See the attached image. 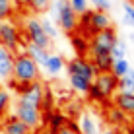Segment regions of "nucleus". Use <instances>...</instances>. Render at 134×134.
Masks as SVG:
<instances>
[{
    "label": "nucleus",
    "instance_id": "1",
    "mask_svg": "<svg viewBox=\"0 0 134 134\" xmlns=\"http://www.w3.org/2000/svg\"><path fill=\"white\" fill-rule=\"evenodd\" d=\"M41 78V66L37 64L33 58L27 53H16L14 57V74L12 80L16 82L18 86H25L31 84V82H37Z\"/></svg>",
    "mask_w": 134,
    "mask_h": 134
},
{
    "label": "nucleus",
    "instance_id": "2",
    "mask_svg": "<svg viewBox=\"0 0 134 134\" xmlns=\"http://www.w3.org/2000/svg\"><path fill=\"white\" fill-rule=\"evenodd\" d=\"M107 27H113V20H111L109 12L90 8L86 14H82V16H80V25H78L76 33H82L84 37L90 39L91 35H95L97 31L107 29Z\"/></svg>",
    "mask_w": 134,
    "mask_h": 134
},
{
    "label": "nucleus",
    "instance_id": "3",
    "mask_svg": "<svg viewBox=\"0 0 134 134\" xmlns=\"http://www.w3.org/2000/svg\"><path fill=\"white\" fill-rule=\"evenodd\" d=\"M21 33H24L27 43H35L43 49H53V39H49V35L43 31V25H41V20L37 16H27L21 21Z\"/></svg>",
    "mask_w": 134,
    "mask_h": 134
},
{
    "label": "nucleus",
    "instance_id": "4",
    "mask_svg": "<svg viewBox=\"0 0 134 134\" xmlns=\"http://www.w3.org/2000/svg\"><path fill=\"white\" fill-rule=\"evenodd\" d=\"M119 41V33L113 27H107L103 31H97L95 35L90 37V57L93 54H101V53H111V49L117 45Z\"/></svg>",
    "mask_w": 134,
    "mask_h": 134
},
{
    "label": "nucleus",
    "instance_id": "5",
    "mask_svg": "<svg viewBox=\"0 0 134 134\" xmlns=\"http://www.w3.org/2000/svg\"><path fill=\"white\" fill-rule=\"evenodd\" d=\"M21 27H18V24H14L12 20L2 21L0 25V45L6 49H10L12 53H18V49L21 47Z\"/></svg>",
    "mask_w": 134,
    "mask_h": 134
},
{
    "label": "nucleus",
    "instance_id": "6",
    "mask_svg": "<svg viewBox=\"0 0 134 134\" xmlns=\"http://www.w3.org/2000/svg\"><path fill=\"white\" fill-rule=\"evenodd\" d=\"M16 91H18V99L20 101H25V103L35 105V107H41V105H43L45 87L39 80L31 82V84H25V86H16Z\"/></svg>",
    "mask_w": 134,
    "mask_h": 134
},
{
    "label": "nucleus",
    "instance_id": "7",
    "mask_svg": "<svg viewBox=\"0 0 134 134\" xmlns=\"http://www.w3.org/2000/svg\"><path fill=\"white\" fill-rule=\"evenodd\" d=\"M54 24L58 25V29L62 31V33L66 35H74L78 31V25H80V16H78L76 12L70 8V4H68V0H64L60 12H58V18Z\"/></svg>",
    "mask_w": 134,
    "mask_h": 134
},
{
    "label": "nucleus",
    "instance_id": "8",
    "mask_svg": "<svg viewBox=\"0 0 134 134\" xmlns=\"http://www.w3.org/2000/svg\"><path fill=\"white\" fill-rule=\"evenodd\" d=\"M14 115H16L21 122H25L31 130L41 126V119H43V115H41V107H35V105H29V103H25V101L18 99L16 113H14Z\"/></svg>",
    "mask_w": 134,
    "mask_h": 134
},
{
    "label": "nucleus",
    "instance_id": "9",
    "mask_svg": "<svg viewBox=\"0 0 134 134\" xmlns=\"http://www.w3.org/2000/svg\"><path fill=\"white\" fill-rule=\"evenodd\" d=\"M93 84L99 87V91L105 95V99H111L119 90V78L113 72H97V76L93 78Z\"/></svg>",
    "mask_w": 134,
    "mask_h": 134
},
{
    "label": "nucleus",
    "instance_id": "10",
    "mask_svg": "<svg viewBox=\"0 0 134 134\" xmlns=\"http://www.w3.org/2000/svg\"><path fill=\"white\" fill-rule=\"evenodd\" d=\"M66 70H68V74H80V76H86V78H90V80H93V78L97 76L95 66L91 64L90 58H86V57H74L72 60H68Z\"/></svg>",
    "mask_w": 134,
    "mask_h": 134
},
{
    "label": "nucleus",
    "instance_id": "11",
    "mask_svg": "<svg viewBox=\"0 0 134 134\" xmlns=\"http://www.w3.org/2000/svg\"><path fill=\"white\" fill-rule=\"evenodd\" d=\"M14 57L16 53H12L10 49L0 45V82H8L14 74Z\"/></svg>",
    "mask_w": 134,
    "mask_h": 134
},
{
    "label": "nucleus",
    "instance_id": "12",
    "mask_svg": "<svg viewBox=\"0 0 134 134\" xmlns=\"http://www.w3.org/2000/svg\"><path fill=\"white\" fill-rule=\"evenodd\" d=\"M111 99H113L115 107L121 109L126 117H134V93H122V91H117Z\"/></svg>",
    "mask_w": 134,
    "mask_h": 134
},
{
    "label": "nucleus",
    "instance_id": "13",
    "mask_svg": "<svg viewBox=\"0 0 134 134\" xmlns=\"http://www.w3.org/2000/svg\"><path fill=\"white\" fill-rule=\"evenodd\" d=\"M2 132L4 134H31V128L25 122H21L16 115L6 117L2 122Z\"/></svg>",
    "mask_w": 134,
    "mask_h": 134
},
{
    "label": "nucleus",
    "instance_id": "14",
    "mask_svg": "<svg viewBox=\"0 0 134 134\" xmlns=\"http://www.w3.org/2000/svg\"><path fill=\"white\" fill-rule=\"evenodd\" d=\"M41 68H43L49 76H58V74L66 68V60H64L62 54H49L47 62H45Z\"/></svg>",
    "mask_w": 134,
    "mask_h": 134
},
{
    "label": "nucleus",
    "instance_id": "15",
    "mask_svg": "<svg viewBox=\"0 0 134 134\" xmlns=\"http://www.w3.org/2000/svg\"><path fill=\"white\" fill-rule=\"evenodd\" d=\"M24 53H27L33 60L39 64V66H43L45 62H47V58H49V54H51V51L49 49H43V47H39V45H35V43H27L25 41V45H24Z\"/></svg>",
    "mask_w": 134,
    "mask_h": 134
},
{
    "label": "nucleus",
    "instance_id": "16",
    "mask_svg": "<svg viewBox=\"0 0 134 134\" xmlns=\"http://www.w3.org/2000/svg\"><path fill=\"white\" fill-rule=\"evenodd\" d=\"M68 80H70L72 90L78 91V93H82V95H87L91 84H93V80H90V78H86V76H80V74H68Z\"/></svg>",
    "mask_w": 134,
    "mask_h": 134
},
{
    "label": "nucleus",
    "instance_id": "17",
    "mask_svg": "<svg viewBox=\"0 0 134 134\" xmlns=\"http://www.w3.org/2000/svg\"><path fill=\"white\" fill-rule=\"evenodd\" d=\"M70 45H72L74 53H76V57H86V54H90V39L84 37L82 33L70 35Z\"/></svg>",
    "mask_w": 134,
    "mask_h": 134
},
{
    "label": "nucleus",
    "instance_id": "18",
    "mask_svg": "<svg viewBox=\"0 0 134 134\" xmlns=\"http://www.w3.org/2000/svg\"><path fill=\"white\" fill-rule=\"evenodd\" d=\"M78 126H80L82 134H99V124H97V121H95L90 113H82Z\"/></svg>",
    "mask_w": 134,
    "mask_h": 134
},
{
    "label": "nucleus",
    "instance_id": "19",
    "mask_svg": "<svg viewBox=\"0 0 134 134\" xmlns=\"http://www.w3.org/2000/svg\"><path fill=\"white\" fill-rule=\"evenodd\" d=\"M90 60H91V64L95 66L97 72H111V66H113V57H111V53L93 54Z\"/></svg>",
    "mask_w": 134,
    "mask_h": 134
},
{
    "label": "nucleus",
    "instance_id": "20",
    "mask_svg": "<svg viewBox=\"0 0 134 134\" xmlns=\"http://www.w3.org/2000/svg\"><path fill=\"white\" fill-rule=\"evenodd\" d=\"M122 93H134V68L130 66V70L124 74L122 78H119V90Z\"/></svg>",
    "mask_w": 134,
    "mask_h": 134
},
{
    "label": "nucleus",
    "instance_id": "21",
    "mask_svg": "<svg viewBox=\"0 0 134 134\" xmlns=\"http://www.w3.org/2000/svg\"><path fill=\"white\" fill-rule=\"evenodd\" d=\"M47 121H49L51 130H53V132H57L58 128H62L64 124L68 122V119H66V115H64V113H60V111H53V113H49Z\"/></svg>",
    "mask_w": 134,
    "mask_h": 134
},
{
    "label": "nucleus",
    "instance_id": "22",
    "mask_svg": "<svg viewBox=\"0 0 134 134\" xmlns=\"http://www.w3.org/2000/svg\"><path fill=\"white\" fill-rule=\"evenodd\" d=\"M107 121L111 124H115V126H122V124L126 122V115H124L121 109H117L115 105H111L107 109Z\"/></svg>",
    "mask_w": 134,
    "mask_h": 134
},
{
    "label": "nucleus",
    "instance_id": "23",
    "mask_svg": "<svg viewBox=\"0 0 134 134\" xmlns=\"http://www.w3.org/2000/svg\"><path fill=\"white\" fill-rule=\"evenodd\" d=\"M16 2L14 0H0V20L6 21V20H12L14 14H16Z\"/></svg>",
    "mask_w": 134,
    "mask_h": 134
},
{
    "label": "nucleus",
    "instance_id": "24",
    "mask_svg": "<svg viewBox=\"0 0 134 134\" xmlns=\"http://www.w3.org/2000/svg\"><path fill=\"white\" fill-rule=\"evenodd\" d=\"M39 20H41V25H43V31L49 35V39L54 41V39L58 37V25L54 24L49 16H45V14H43V18H39Z\"/></svg>",
    "mask_w": 134,
    "mask_h": 134
},
{
    "label": "nucleus",
    "instance_id": "25",
    "mask_svg": "<svg viewBox=\"0 0 134 134\" xmlns=\"http://www.w3.org/2000/svg\"><path fill=\"white\" fill-rule=\"evenodd\" d=\"M49 6H51V0H31L27 10L33 14V16H43V14L49 12Z\"/></svg>",
    "mask_w": 134,
    "mask_h": 134
},
{
    "label": "nucleus",
    "instance_id": "26",
    "mask_svg": "<svg viewBox=\"0 0 134 134\" xmlns=\"http://www.w3.org/2000/svg\"><path fill=\"white\" fill-rule=\"evenodd\" d=\"M128 70H130V62H128V58H119V60H113L111 72H113L117 78H122Z\"/></svg>",
    "mask_w": 134,
    "mask_h": 134
},
{
    "label": "nucleus",
    "instance_id": "27",
    "mask_svg": "<svg viewBox=\"0 0 134 134\" xmlns=\"http://www.w3.org/2000/svg\"><path fill=\"white\" fill-rule=\"evenodd\" d=\"M122 24L134 29V4L122 2Z\"/></svg>",
    "mask_w": 134,
    "mask_h": 134
},
{
    "label": "nucleus",
    "instance_id": "28",
    "mask_svg": "<svg viewBox=\"0 0 134 134\" xmlns=\"http://www.w3.org/2000/svg\"><path fill=\"white\" fill-rule=\"evenodd\" d=\"M126 43H124L122 39L117 41V45H115L113 49H111V57H113V60H119V58H126Z\"/></svg>",
    "mask_w": 134,
    "mask_h": 134
},
{
    "label": "nucleus",
    "instance_id": "29",
    "mask_svg": "<svg viewBox=\"0 0 134 134\" xmlns=\"http://www.w3.org/2000/svg\"><path fill=\"white\" fill-rule=\"evenodd\" d=\"M10 103H12V95L8 93L6 90H2V87H0V119H2L4 115L8 113V109H10Z\"/></svg>",
    "mask_w": 134,
    "mask_h": 134
},
{
    "label": "nucleus",
    "instance_id": "30",
    "mask_svg": "<svg viewBox=\"0 0 134 134\" xmlns=\"http://www.w3.org/2000/svg\"><path fill=\"white\" fill-rule=\"evenodd\" d=\"M68 4L78 16H82V14H86L90 10V0H68Z\"/></svg>",
    "mask_w": 134,
    "mask_h": 134
},
{
    "label": "nucleus",
    "instance_id": "31",
    "mask_svg": "<svg viewBox=\"0 0 134 134\" xmlns=\"http://www.w3.org/2000/svg\"><path fill=\"white\" fill-rule=\"evenodd\" d=\"M87 97H90V101L91 103H105V95L99 91V87L95 86V84H91V87H90V91H87Z\"/></svg>",
    "mask_w": 134,
    "mask_h": 134
},
{
    "label": "nucleus",
    "instance_id": "32",
    "mask_svg": "<svg viewBox=\"0 0 134 134\" xmlns=\"http://www.w3.org/2000/svg\"><path fill=\"white\" fill-rule=\"evenodd\" d=\"M54 134H82V132H80V126H78V122L68 121L62 128H58V130L54 132Z\"/></svg>",
    "mask_w": 134,
    "mask_h": 134
},
{
    "label": "nucleus",
    "instance_id": "33",
    "mask_svg": "<svg viewBox=\"0 0 134 134\" xmlns=\"http://www.w3.org/2000/svg\"><path fill=\"white\" fill-rule=\"evenodd\" d=\"M90 4L95 8V10H103V12H109L111 10V0H90Z\"/></svg>",
    "mask_w": 134,
    "mask_h": 134
},
{
    "label": "nucleus",
    "instance_id": "34",
    "mask_svg": "<svg viewBox=\"0 0 134 134\" xmlns=\"http://www.w3.org/2000/svg\"><path fill=\"white\" fill-rule=\"evenodd\" d=\"M14 2H16V6L18 8H29V4H31V0H14Z\"/></svg>",
    "mask_w": 134,
    "mask_h": 134
},
{
    "label": "nucleus",
    "instance_id": "35",
    "mask_svg": "<svg viewBox=\"0 0 134 134\" xmlns=\"http://www.w3.org/2000/svg\"><path fill=\"white\" fill-rule=\"evenodd\" d=\"M99 134H117V132L111 130V128H105V130H99Z\"/></svg>",
    "mask_w": 134,
    "mask_h": 134
},
{
    "label": "nucleus",
    "instance_id": "36",
    "mask_svg": "<svg viewBox=\"0 0 134 134\" xmlns=\"http://www.w3.org/2000/svg\"><path fill=\"white\" fill-rule=\"evenodd\" d=\"M130 43H132V45H134V33H132V35H130Z\"/></svg>",
    "mask_w": 134,
    "mask_h": 134
},
{
    "label": "nucleus",
    "instance_id": "37",
    "mask_svg": "<svg viewBox=\"0 0 134 134\" xmlns=\"http://www.w3.org/2000/svg\"><path fill=\"white\" fill-rule=\"evenodd\" d=\"M0 25H2V20H0Z\"/></svg>",
    "mask_w": 134,
    "mask_h": 134
},
{
    "label": "nucleus",
    "instance_id": "38",
    "mask_svg": "<svg viewBox=\"0 0 134 134\" xmlns=\"http://www.w3.org/2000/svg\"><path fill=\"white\" fill-rule=\"evenodd\" d=\"M0 87H2V86H0Z\"/></svg>",
    "mask_w": 134,
    "mask_h": 134
}]
</instances>
